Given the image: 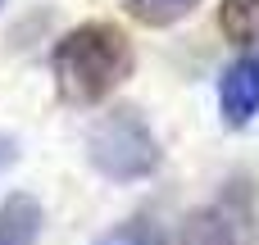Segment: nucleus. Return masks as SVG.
I'll return each instance as SVG.
<instances>
[{
    "instance_id": "nucleus-1",
    "label": "nucleus",
    "mask_w": 259,
    "mask_h": 245,
    "mask_svg": "<svg viewBox=\"0 0 259 245\" xmlns=\"http://www.w3.org/2000/svg\"><path fill=\"white\" fill-rule=\"evenodd\" d=\"M132 68H137V55L127 32L105 18L68 27L50 50V77L68 105H100L132 77Z\"/></svg>"
},
{
    "instance_id": "nucleus-2",
    "label": "nucleus",
    "mask_w": 259,
    "mask_h": 245,
    "mask_svg": "<svg viewBox=\"0 0 259 245\" xmlns=\"http://www.w3.org/2000/svg\"><path fill=\"white\" fill-rule=\"evenodd\" d=\"M87 159L105 182H146L159 168V136L137 109H109L87 136Z\"/></svg>"
},
{
    "instance_id": "nucleus-3",
    "label": "nucleus",
    "mask_w": 259,
    "mask_h": 245,
    "mask_svg": "<svg viewBox=\"0 0 259 245\" xmlns=\"http://www.w3.org/2000/svg\"><path fill=\"white\" fill-rule=\"evenodd\" d=\"M219 114H223V127H232V132L255 123V114H259V50H246L237 64L223 68V77H219Z\"/></svg>"
},
{
    "instance_id": "nucleus-4",
    "label": "nucleus",
    "mask_w": 259,
    "mask_h": 245,
    "mask_svg": "<svg viewBox=\"0 0 259 245\" xmlns=\"http://www.w3.org/2000/svg\"><path fill=\"white\" fill-rule=\"evenodd\" d=\"M41 205L27 191H14L0 200V245H36L41 241Z\"/></svg>"
},
{
    "instance_id": "nucleus-5",
    "label": "nucleus",
    "mask_w": 259,
    "mask_h": 245,
    "mask_svg": "<svg viewBox=\"0 0 259 245\" xmlns=\"http://www.w3.org/2000/svg\"><path fill=\"white\" fill-rule=\"evenodd\" d=\"M219 27L232 45L259 50V0H219Z\"/></svg>"
},
{
    "instance_id": "nucleus-6",
    "label": "nucleus",
    "mask_w": 259,
    "mask_h": 245,
    "mask_svg": "<svg viewBox=\"0 0 259 245\" xmlns=\"http://www.w3.org/2000/svg\"><path fill=\"white\" fill-rule=\"evenodd\" d=\"M123 5V14L132 18V23H141V27H173V23H182L200 0H118Z\"/></svg>"
},
{
    "instance_id": "nucleus-7",
    "label": "nucleus",
    "mask_w": 259,
    "mask_h": 245,
    "mask_svg": "<svg viewBox=\"0 0 259 245\" xmlns=\"http://www.w3.org/2000/svg\"><path fill=\"white\" fill-rule=\"evenodd\" d=\"M182 245H237V236H232V223L219 209H200V214L187 218Z\"/></svg>"
},
{
    "instance_id": "nucleus-8",
    "label": "nucleus",
    "mask_w": 259,
    "mask_h": 245,
    "mask_svg": "<svg viewBox=\"0 0 259 245\" xmlns=\"http://www.w3.org/2000/svg\"><path fill=\"white\" fill-rule=\"evenodd\" d=\"M96 245H164V241L146 218H132V223H118L114 232H105Z\"/></svg>"
},
{
    "instance_id": "nucleus-9",
    "label": "nucleus",
    "mask_w": 259,
    "mask_h": 245,
    "mask_svg": "<svg viewBox=\"0 0 259 245\" xmlns=\"http://www.w3.org/2000/svg\"><path fill=\"white\" fill-rule=\"evenodd\" d=\"M14 159H18V141L14 136H0V173L14 168Z\"/></svg>"
},
{
    "instance_id": "nucleus-10",
    "label": "nucleus",
    "mask_w": 259,
    "mask_h": 245,
    "mask_svg": "<svg viewBox=\"0 0 259 245\" xmlns=\"http://www.w3.org/2000/svg\"><path fill=\"white\" fill-rule=\"evenodd\" d=\"M0 5H5V0H0Z\"/></svg>"
}]
</instances>
